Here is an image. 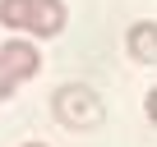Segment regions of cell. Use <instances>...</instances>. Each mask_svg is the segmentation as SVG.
I'll use <instances>...</instances> for the list:
<instances>
[{
  "label": "cell",
  "mask_w": 157,
  "mask_h": 147,
  "mask_svg": "<svg viewBox=\"0 0 157 147\" xmlns=\"http://www.w3.org/2000/svg\"><path fill=\"white\" fill-rule=\"evenodd\" d=\"M102 115H106V106H102V97L88 83H65V88H56V120L65 129H97Z\"/></svg>",
  "instance_id": "obj_2"
},
{
  "label": "cell",
  "mask_w": 157,
  "mask_h": 147,
  "mask_svg": "<svg viewBox=\"0 0 157 147\" xmlns=\"http://www.w3.org/2000/svg\"><path fill=\"white\" fill-rule=\"evenodd\" d=\"M143 106H148V120H152V124H157V88H152V92H148V101H143Z\"/></svg>",
  "instance_id": "obj_5"
},
{
  "label": "cell",
  "mask_w": 157,
  "mask_h": 147,
  "mask_svg": "<svg viewBox=\"0 0 157 147\" xmlns=\"http://www.w3.org/2000/svg\"><path fill=\"white\" fill-rule=\"evenodd\" d=\"M125 51L134 64H157V23H134L125 37Z\"/></svg>",
  "instance_id": "obj_4"
},
{
  "label": "cell",
  "mask_w": 157,
  "mask_h": 147,
  "mask_svg": "<svg viewBox=\"0 0 157 147\" xmlns=\"http://www.w3.org/2000/svg\"><path fill=\"white\" fill-rule=\"evenodd\" d=\"M23 147H46V142H23Z\"/></svg>",
  "instance_id": "obj_6"
},
{
  "label": "cell",
  "mask_w": 157,
  "mask_h": 147,
  "mask_svg": "<svg viewBox=\"0 0 157 147\" xmlns=\"http://www.w3.org/2000/svg\"><path fill=\"white\" fill-rule=\"evenodd\" d=\"M37 69H42V55H37L33 41H23V37L5 41V46H0V101H5L19 83L37 78Z\"/></svg>",
  "instance_id": "obj_3"
},
{
  "label": "cell",
  "mask_w": 157,
  "mask_h": 147,
  "mask_svg": "<svg viewBox=\"0 0 157 147\" xmlns=\"http://www.w3.org/2000/svg\"><path fill=\"white\" fill-rule=\"evenodd\" d=\"M0 23L28 37H60L65 5L60 0H0Z\"/></svg>",
  "instance_id": "obj_1"
}]
</instances>
